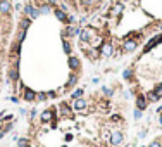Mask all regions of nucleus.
I'll return each mask as SVG.
<instances>
[{
  "instance_id": "f257e3e1",
  "label": "nucleus",
  "mask_w": 162,
  "mask_h": 147,
  "mask_svg": "<svg viewBox=\"0 0 162 147\" xmlns=\"http://www.w3.org/2000/svg\"><path fill=\"white\" fill-rule=\"evenodd\" d=\"M55 116H57V109L48 107L40 114V123H52V126H55Z\"/></svg>"
},
{
  "instance_id": "f03ea898",
  "label": "nucleus",
  "mask_w": 162,
  "mask_h": 147,
  "mask_svg": "<svg viewBox=\"0 0 162 147\" xmlns=\"http://www.w3.org/2000/svg\"><path fill=\"white\" fill-rule=\"evenodd\" d=\"M138 47V40L136 38H124L123 45H121V52L123 54H131V52L136 50Z\"/></svg>"
},
{
  "instance_id": "7ed1b4c3",
  "label": "nucleus",
  "mask_w": 162,
  "mask_h": 147,
  "mask_svg": "<svg viewBox=\"0 0 162 147\" xmlns=\"http://www.w3.org/2000/svg\"><path fill=\"white\" fill-rule=\"evenodd\" d=\"M22 12H24L26 17H30V19H36V17L41 16V14H40V9L36 7V5H33V4H26L24 7H22Z\"/></svg>"
},
{
  "instance_id": "20e7f679",
  "label": "nucleus",
  "mask_w": 162,
  "mask_h": 147,
  "mask_svg": "<svg viewBox=\"0 0 162 147\" xmlns=\"http://www.w3.org/2000/svg\"><path fill=\"white\" fill-rule=\"evenodd\" d=\"M109 142H110V145H112V147H119L121 144L124 142V133L121 132V130H116V132H112V133H110Z\"/></svg>"
},
{
  "instance_id": "39448f33",
  "label": "nucleus",
  "mask_w": 162,
  "mask_h": 147,
  "mask_svg": "<svg viewBox=\"0 0 162 147\" xmlns=\"http://www.w3.org/2000/svg\"><path fill=\"white\" fill-rule=\"evenodd\" d=\"M78 80H79V76H78V73H73L69 74V78H67V82H66V86H64V92H71L73 88H74L76 85H78Z\"/></svg>"
},
{
  "instance_id": "423d86ee",
  "label": "nucleus",
  "mask_w": 162,
  "mask_h": 147,
  "mask_svg": "<svg viewBox=\"0 0 162 147\" xmlns=\"http://www.w3.org/2000/svg\"><path fill=\"white\" fill-rule=\"evenodd\" d=\"M160 42H162V33H159V35H155L152 40H148V42H147V45L143 47V54L150 52L153 47H157V43H160Z\"/></svg>"
},
{
  "instance_id": "0eeeda50",
  "label": "nucleus",
  "mask_w": 162,
  "mask_h": 147,
  "mask_svg": "<svg viewBox=\"0 0 162 147\" xmlns=\"http://www.w3.org/2000/svg\"><path fill=\"white\" fill-rule=\"evenodd\" d=\"M79 28L74 24H67L66 28H64V33H62V36H67V38H73V36H78L79 35Z\"/></svg>"
},
{
  "instance_id": "6e6552de",
  "label": "nucleus",
  "mask_w": 162,
  "mask_h": 147,
  "mask_svg": "<svg viewBox=\"0 0 162 147\" xmlns=\"http://www.w3.org/2000/svg\"><path fill=\"white\" fill-rule=\"evenodd\" d=\"M136 109H140V111H145V109L148 107V100H147V95L145 94H138L136 95Z\"/></svg>"
},
{
  "instance_id": "1a4fd4ad",
  "label": "nucleus",
  "mask_w": 162,
  "mask_h": 147,
  "mask_svg": "<svg viewBox=\"0 0 162 147\" xmlns=\"http://www.w3.org/2000/svg\"><path fill=\"white\" fill-rule=\"evenodd\" d=\"M73 109L74 111H86L88 109V100L85 99V97H81V99H76V100H73Z\"/></svg>"
},
{
  "instance_id": "9d476101",
  "label": "nucleus",
  "mask_w": 162,
  "mask_h": 147,
  "mask_svg": "<svg viewBox=\"0 0 162 147\" xmlns=\"http://www.w3.org/2000/svg\"><path fill=\"white\" fill-rule=\"evenodd\" d=\"M78 38H79V42H83V43H90L92 42V38H93V31L88 30V28H85V30L79 31Z\"/></svg>"
},
{
  "instance_id": "9b49d317",
  "label": "nucleus",
  "mask_w": 162,
  "mask_h": 147,
  "mask_svg": "<svg viewBox=\"0 0 162 147\" xmlns=\"http://www.w3.org/2000/svg\"><path fill=\"white\" fill-rule=\"evenodd\" d=\"M67 66H69L71 71H74L76 73V71L81 68V59L76 57V56H69V59H67Z\"/></svg>"
},
{
  "instance_id": "f8f14e48",
  "label": "nucleus",
  "mask_w": 162,
  "mask_h": 147,
  "mask_svg": "<svg viewBox=\"0 0 162 147\" xmlns=\"http://www.w3.org/2000/svg\"><path fill=\"white\" fill-rule=\"evenodd\" d=\"M22 100H26V102H36V92L24 86L22 88Z\"/></svg>"
},
{
  "instance_id": "ddd939ff",
  "label": "nucleus",
  "mask_w": 162,
  "mask_h": 147,
  "mask_svg": "<svg viewBox=\"0 0 162 147\" xmlns=\"http://www.w3.org/2000/svg\"><path fill=\"white\" fill-rule=\"evenodd\" d=\"M59 112H61L62 118H71L73 116V106H69L67 102H62L59 106Z\"/></svg>"
},
{
  "instance_id": "4468645a",
  "label": "nucleus",
  "mask_w": 162,
  "mask_h": 147,
  "mask_svg": "<svg viewBox=\"0 0 162 147\" xmlns=\"http://www.w3.org/2000/svg\"><path fill=\"white\" fill-rule=\"evenodd\" d=\"M102 56L104 57H110L112 54H114V43L112 42H105L104 45H102Z\"/></svg>"
},
{
  "instance_id": "2eb2a0df",
  "label": "nucleus",
  "mask_w": 162,
  "mask_h": 147,
  "mask_svg": "<svg viewBox=\"0 0 162 147\" xmlns=\"http://www.w3.org/2000/svg\"><path fill=\"white\" fill-rule=\"evenodd\" d=\"M12 12V4H10V0H0V14H4V16H7V14Z\"/></svg>"
},
{
  "instance_id": "dca6fc26",
  "label": "nucleus",
  "mask_w": 162,
  "mask_h": 147,
  "mask_svg": "<svg viewBox=\"0 0 162 147\" xmlns=\"http://www.w3.org/2000/svg\"><path fill=\"white\" fill-rule=\"evenodd\" d=\"M0 140L5 137V135L9 133V132H12V128H14V121H9V123H0Z\"/></svg>"
},
{
  "instance_id": "f3484780",
  "label": "nucleus",
  "mask_w": 162,
  "mask_h": 147,
  "mask_svg": "<svg viewBox=\"0 0 162 147\" xmlns=\"http://www.w3.org/2000/svg\"><path fill=\"white\" fill-rule=\"evenodd\" d=\"M52 12H53V16L57 17L59 21H62V23H67V17H69V14H67V12H64V10H61V9H59V7H55V9H53V10H52Z\"/></svg>"
},
{
  "instance_id": "a211bd4d",
  "label": "nucleus",
  "mask_w": 162,
  "mask_h": 147,
  "mask_svg": "<svg viewBox=\"0 0 162 147\" xmlns=\"http://www.w3.org/2000/svg\"><path fill=\"white\" fill-rule=\"evenodd\" d=\"M62 48H64V52H66V54H69V56H71L73 47H71V42L66 38V36H62Z\"/></svg>"
},
{
  "instance_id": "6ab92c4d",
  "label": "nucleus",
  "mask_w": 162,
  "mask_h": 147,
  "mask_svg": "<svg viewBox=\"0 0 162 147\" xmlns=\"http://www.w3.org/2000/svg\"><path fill=\"white\" fill-rule=\"evenodd\" d=\"M38 9H40V14H50V12L53 10L50 4H40Z\"/></svg>"
},
{
  "instance_id": "aec40b11",
  "label": "nucleus",
  "mask_w": 162,
  "mask_h": 147,
  "mask_svg": "<svg viewBox=\"0 0 162 147\" xmlns=\"http://www.w3.org/2000/svg\"><path fill=\"white\" fill-rule=\"evenodd\" d=\"M85 95V88H76V90H73V94H71V99L76 100V99H81Z\"/></svg>"
},
{
  "instance_id": "412c9836",
  "label": "nucleus",
  "mask_w": 162,
  "mask_h": 147,
  "mask_svg": "<svg viewBox=\"0 0 162 147\" xmlns=\"http://www.w3.org/2000/svg\"><path fill=\"white\" fill-rule=\"evenodd\" d=\"M133 76H135V73H133V69L131 68H128L123 71V78L126 80V82H133Z\"/></svg>"
},
{
  "instance_id": "4be33fe9",
  "label": "nucleus",
  "mask_w": 162,
  "mask_h": 147,
  "mask_svg": "<svg viewBox=\"0 0 162 147\" xmlns=\"http://www.w3.org/2000/svg\"><path fill=\"white\" fill-rule=\"evenodd\" d=\"M147 100H148V104H152V102H157V100H160V97H159L157 94L153 90H150L148 94H147Z\"/></svg>"
},
{
  "instance_id": "5701e85b",
  "label": "nucleus",
  "mask_w": 162,
  "mask_h": 147,
  "mask_svg": "<svg viewBox=\"0 0 162 147\" xmlns=\"http://www.w3.org/2000/svg\"><path fill=\"white\" fill-rule=\"evenodd\" d=\"M30 24H31V19H30V17H22L21 23H19V30H28V28H30Z\"/></svg>"
},
{
  "instance_id": "b1692460",
  "label": "nucleus",
  "mask_w": 162,
  "mask_h": 147,
  "mask_svg": "<svg viewBox=\"0 0 162 147\" xmlns=\"http://www.w3.org/2000/svg\"><path fill=\"white\" fill-rule=\"evenodd\" d=\"M102 94H104L105 97H112V95H114V88H112V86L104 85V86H102Z\"/></svg>"
},
{
  "instance_id": "393cba45",
  "label": "nucleus",
  "mask_w": 162,
  "mask_h": 147,
  "mask_svg": "<svg viewBox=\"0 0 162 147\" xmlns=\"http://www.w3.org/2000/svg\"><path fill=\"white\" fill-rule=\"evenodd\" d=\"M18 147H30V138L28 137H19L18 138Z\"/></svg>"
},
{
  "instance_id": "a878e982",
  "label": "nucleus",
  "mask_w": 162,
  "mask_h": 147,
  "mask_svg": "<svg viewBox=\"0 0 162 147\" xmlns=\"http://www.w3.org/2000/svg\"><path fill=\"white\" fill-rule=\"evenodd\" d=\"M45 100H48L47 92H36V102H45Z\"/></svg>"
},
{
  "instance_id": "bb28decb",
  "label": "nucleus",
  "mask_w": 162,
  "mask_h": 147,
  "mask_svg": "<svg viewBox=\"0 0 162 147\" xmlns=\"http://www.w3.org/2000/svg\"><path fill=\"white\" fill-rule=\"evenodd\" d=\"M26 31H28V30H19L16 42H19V43H22V42H24V38H26Z\"/></svg>"
},
{
  "instance_id": "cd10ccee",
  "label": "nucleus",
  "mask_w": 162,
  "mask_h": 147,
  "mask_svg": "<svg viewBox=\"0 0 162 147\" xmlns=\"http://www.w3.org/2000/svg\"><path fill=\"white\" fill-rule=\"evenodd\" d=\"M133 118H135L136 121L141 120V118H143V111H140V109H136V107H135V111H133Z\"/></svg>"
},
{
  "instance_id": "c85d7f7f",
  "label": "nucleus",
  "mask_w": 162,
  "mask_h": 147,
  "mask_svg": "<svg viewBox=\"0 0 162 147\" xmlns=\"http://www.w3.org/2000/svg\"><path fill=\"white\" fill-rule=\"evenodd\" d=\"M147 147H162V140L160 138H155V140H152Z\"/></svg>"
},
{
  "instance_id": "c756f323",
  "label": "nucleus",
  "mask_w": 162,
  "mask_h": 147,
  "mask_svg": "<svg viewBox=\"0 0 162 147\" xmlns=\"http://www.w3.org/2000/svg\"><path fill=\"white\" fill-rule=\"evenodd\" d=\"M9 121H14L12 114H5V116H2V123H9Z\"/></svg>"
},
{
  "instance_id": "7c9ffc66",
  "label": "nucleus",
  "mask_w": 162,
  "mask_h": 147,
  "mask_svg": "<svg viewBox=\"0 0 162 147\" xmlns=\"http://www.w3.org/2000/svg\"><path fill=\"white\" fill-rule=\"evenodd\" d=\"M93 2H95V0H79V4L83 5V7H90Z\"/></svg>"
},
{
  "instance_id": "2f4dec72",
  "label": "nucleus",
  "mask_w": 162,
  "mask_h": 147,
  "mask_svg": "<svg viewBox=\"0 0 162 147\" xmlns=\"http://www.w3.org/2000/svg\"><path fill=\"white\" fill-rule=\"evenodd\" d=\"M47 97H48V99H55V97H57V92H55V90H48L47 92Z\"/></svg>"
},
{
  "instance_id": "473e14b6",
  "label": "nucleus",
  "mask_w": 162,
  "mask_h": 147,
  "mask_svg": "<svg viewBox=\"0 0 162 147\" xmlns=\"http://www.w3.org/2000/svg\"><path fill=\"white\" fill-rule=\"evenodd\" d=\"M59 9L64 10V12H69V5H67V4H59Z\"/></svg>"
},
{
  "instance_id": "72a5a7b5",
  "label": "nucleus",
  "mask_w": 162,
  "mask_h": 147,
  "mask_svg": "<svg viewBox=\"0 0 162 147\" xmlns=\"http://www.w3.org/2000/svg\"><path fill=\"white\" fill-rule=\"evenodd\" d=\"M123 9H124V5L123 4H117V5H116V7H114V12H121V10H123Z\"/></svg>"
},
{
  "instance_id": "f704fd0d",
  "label": "nucleus",
  "mask_w": 162,
  "mask_h": 147,
  "mask_svg": "<svg viewBox=\"0 0 162 147\" xmlns=\"http://www.w3.org/2000/svg\"><path fill=\"white\" fill-rule=\"evenodd\" d=\"M30 118H31V120H35V118H36V109H31V111H30Z\"/></svg>"
},
{
  "instance_id": "c9c22d12",
  "label": "nucleus",
  "mask_w": 162,
  "mask_h": 147,
  "mask_svg": "<svg viewBox=\"0 0 162 147\" xmlns=\"http://www.w3.org/2000/svg\"><path fill=\"white\" fill-rule=\"evenodd\" d=\"M9 100H10V102H14V104H18V102H19V99H18V97H16V95H12V97H9Z\"/></svg>"
},
{
  "instance_id": "e433bc0d",
  "label": "nucleus",
  "mask_w": 162,
  "mask_h": 147,
  "mask_svg": "<svg viewBox=\"0 0 162 147\" xmlns=\"http://www.w3.org/2000/svg\"><path fill=\"white\" fill-rule=\"evenodd\" d=\"M47 4H50V5H57V4H59V0H47Z\"/></svg>"
},
{
  "instance_id": "4c0bfd02",
  "label": "nucleus",
  "mask_w": 162,
  "mask_h": 147,
  "mask_svg": "<svg viewBox=\"0 0 162 147\" xmlns=\"http://www.w3.org/2000/svg\"><path fill=\"white\" fill-rule=\"evenodd\" d=\"M123 97H124V99H131V94H129V92H124V94H123Z\"/></svg>"
},
{
  "instance_id": "58836bf2",
  "label": "nucleus",
  "mask_w": 162,
  "mask_h": 147,
  "mask_svg": "<svg viewBox=\"0 0 162 147\" xmlns=\"http://www.w3.org/2000/svg\"><path fill=\"white\" fill-rule=\"evenodd\" d=\"M19 114H21V116H26L28 111H26V109H19Z\"/></svg>"
},
{
  "instance_id": "ea45409f",
  "label": "nucleus",
  "mask_w": 162,
  "mask_h": 147,
  "mask_svg": "<svg viewBox=\"0 0 162 147\" xmlns=\"http://www.w3.org/2000/svg\"><path fill=\"white\" fill-rule=\"evenodd\" d=\"M83 23H86V17H85V16L79 17V24H83Z\"/></svg>"
},
{
  "instance_id": "a19ab883",
  "label": "nucleus",
  "mask_w": 162,
  "mask_h": 147,
  "mask_svg": "<svg viewBox=\"0 0 162 147\" xmlns=\"http://www.w3.org/2000/svg\"><path fill=\"white\" fill-rule=\"evenodd\" d=\"M98 82H100V78H93V80H92V83H93V85H97Z\"/></svg>"
},
{
  "instance_id": "79ce46f5",
  "label": "nucleus",
  "mask_w": 162,
  "mask_h": 147,
  "mask_svg": "<svg viewBox=\"0 0 162 147\" xmlns=\"http://www.w3.org/2000/svg\"><path fill=\"white\" fill-rule=\"evenodd\" d=\"M159 125L162 126V114H160V116H159Z\"/></svg>"
}]
</instances>
